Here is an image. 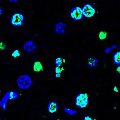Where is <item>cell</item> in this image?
<instances>
[{
  "label": "cell",
  "mask_w": 120,
  "mask_h": 120,
  "mask_svg": "<svg viewBox=\"0 0 120 120\" xmlns=\"http://www.w3.org/2000/svg\"><path fill=\"white\" fill-rule=\"evenodd\" d=\"M75 104L78 108L83 109L89 104V95L86 93H81L77 95L75 98Z\"/></svg>",
  "instance_id": "1"
},
{
  "label": "cell",
  "mask_w": 120,
  "mask_h": 120,
  "mask_svg": "<svg viewBox=\"0 0 120 120\" xmlns=\"http://www.w3.org/2000/svg\"><path fill=\"white\" fill-rule=\"evenodd\" d=\"M17 84L21 89H26L30 87L32 84V79L28 75H21L18 78Z\"/></svg>",
  "instance_id": "2"
},
{
  "label": "cell",
  "mask_w": 120,
  "mask_h": 120,
  "mask_svg": "<svg viewBox=\"0 0 120 120\" xmlns=\"http://www.w3.org/2000/svg\"><path fill=\"white\" fill-rule=\"evenodd\" d=\"M24 16L22 13L19 12H16L13 13L10 18V22L13 26L19 27L24 23Z\"/></svg>",
  "instance_id": "3"
},
{
  "label": "cell",
  "mask_w": 120,
  "mask_h": 120,
  "mask_svg": "<svg viewBox=\"0 0 120 120\" xmlns=\"http://www.w3.org/2000/svg\"><path fill=\"white\" fill-rule=\"evenodd\" d=\"M83 16L86 18H92L96 13V9L94 6L91 4H86L82 8Z\"/></svg>",
  "instance_id": "4"
},
{
  "label": "cell",
  "mask_w": 120,
  "mask_h": 120,
  "mask_svg": "<svg viewBox=\"0 0 120 120\" xmlns=\"http://www.w3.org/2000/svg\"><path fill=\"white\" fill-rule=\"evenodd\" d=\"M70 15L73 20L79 21L82 19L83 16L82 9L79 7H75L72 8L70 11Z\"/></svg>",
  "instance_id": "5"
},
{
  "label": "cell",
  "mask_w": 120,
  "mask_h": 120,
  "mask_svg": "<svg viewBox=\"0 0 120 120\" xmlns=\"http://www.w3.org/2000/svg\"><path fill=\"white\" fill-rule=\"evenodd\" d=\"M33 72L35 73H42L44 70V64L40 60H34L32 66Z\"/></svg>",
  "instance_id": "6"
},
{
  "label": "cell",
  "mask_w": 120,
  "mask_h": 120,
  "mask_svg": "<svg viewBox=\"0 0 120 120\" xmlns=\"http://www.w3.org/2000/svg\"><path fill=\"white\" fill-rule=\"evenodd\" d=\"M37 48L36 44L34 43V41H26L23 45L24 50H25L27 52H33Z\"/></svg>",
  "instance_id": "7"
},
{
  "label": "cell",
  "mask_w": 120,
  "mask_h": 120,
  "mask_svg": "<svg viewBox=\"0 0 120 120\" xmlns=\"http://www.w3.org/2000/svg\"><path fill=\"white\" fill-rule=\"evenodd\" d=\"M66 24L63 22H59L55 26V32L59 34H64L66 32Z\"/></svg>",
  "instance_id": "8"
},
{
  "label": "cell",
  "mask_w": 120,
  "mask_h": 120,
  "mask_svg": "<svg viewBox=\"0 0 120 120\" xmlns=\"http://www.w3.org/2000/svg\"><path fill=\"white\" fill-rule=\"evenodd\" d=\"M67 63V59L64 56H57L55 60V64L57 67H61Z\"/></svg>",
  "instance_id": "9"
},
{
  "label": "cell",
  "mask_w": 120,
  "mask_h": 120,
  "mask_svg": "<svg viewBox=\"0 0 120 120\" xmlns=\"http://www.w3.org/2000/svg\"><path fill=\"white\" fill-rule=\"evenodd\" d=\"M58 109V105L57 103L54 101H51L48 104L47 110L50 113H55L57 111Z\"/></svg>",
  "instance_id": "10"
},
{
  "label": "cell",
  "mask_w": 120,
  "mask_h": 120,
  "mask_svg": "<svg viewBox=\"0 0 120 120\" xmlns=\"http://www.w3.org/2000/svg\"><path fill=\"white\" fill-rule=\"evenodd\" d=\"M87 64L89 68H97L98 66V60L94 58L93 56H89L87 59Z\"/></svg>",
  "instance_id": "11"
},
{
  "label": "cell",
  "mask_w": 120,
  "mask_h": 120,
  "mask_svg": "<svg viewBox=\"0 0 120 120\" xmlns=\"http://www.w3.org/2000/svg\"><path fill=\"white\" fill-rule=\"evenodd\" d=\"M9 92H8L6 93V95H5L4 97V98H3V100L0 102V105L2 107V108L3 109V110H6V105H7V102H8V100H9Z\"/></svg>",
  "instance_id": "12"
},
{
  "label": "cell",
  "mask_w": 120,
  "mask_h": 120,
  "mask_svg": "<svg viewBox=\"0 0 120 120\" xmlns=\"http://www.w3.org/2000/svg\"><path fill=\"white\" fill-rule=\"evenodd\" d=\"M98 37L99 40H101V41H104V40H107L108 38V33L105 30H101L98 33Z\"/></svg>",
  "instance_id": "13"
},
{
  "label": "cell",
  "mask_w": 120,
  "mask_h": 120,
  "mask_svg": "<svg viewBox=\"0 0 120 120\" xmlns=\"http://www.w3.org/2000/svg\"><path fill=\"white\" fill-rule=\"evenodd\" d=\"M113 60L115 64L120 65V52H116L113 55Z\"/></svg>",
  "instance_id": "14"
},
{
  "label": "cell",
  "mask_w": 120,
  "mask_h": 120,
  "mask_svg": "<svg viewBox=\"0 0 120 120\" xmlns=\"http://www.w3.org/2000/svg\"><path fill=\"white\" fill-rule=\"evenodd\" d=\"M19 95L15 91H9V100H16L18 98Z\"/></svg>",
  "instance_id": "15"
},
{
  "label": "cell",
  "mask_w": 120,
  "mask_h": 120,
  "mask_svg": "<svg viewBox=\"0 0 120 120\" xmlns=\"http://www.w3.org/2000/svg\"><path fill=\"white\" fill-rule=\"evenodd\" d=\"M12 58L13 59H15V60H17V59H19L21 56V53L19 52V51L17 49H15V50H13L12 52Z\"/></svg>",
  "instance_id": "16"
},
{
  "label": "cell",
  "mask_w": 120,
  "mask_h": 120,
  "mask_svg": "<svg viewBox=\"0 0 120 120\" xmlns=\"http://www.w3.org/2000/svg\"><path fill=\"white\" fill-rule=\"evenodd\" d=\"M64 72V68L63 66H61V67H56L54 69L55 73H63V72Z\"/></svg>",
  "instance_id": "17"
},
{
  "label": "cell",
  "mask_w": 120,
  "mask_h": 120,
  "mask_svg": "<svg viewBox=\"0 0 120 120\" xmlns=\"http://www.w3.org/2000/svg\"><path fill=\"white\" fill-rule=\"evenodd\" d=\"M7 48V45L4 41H0V51H4Z\"/></svg>",
  "instance_id": "18"
},
{
  "label": "cell",
  "mask_w": 120,
  "mask_h": 120,
  "mask_svg": "<svg viewBox=\"0 0 120 120\" xmlns=\"http://www.w3.org/2000/svg\"><path fill=\"white\" fill-rule=\"evenodd\" d=\"M64 110L66 112H67L69 114L71 115H75L76 113V112L75 111V110H71V109H69L68 108H65Z\"/></svg>",
  "instance_id": "19"
},
{
  "label": "cell",
  "mask_w": 120,
  "mask_h": 120,
  "mask_svg": "<svg viewBox=\"0 0 120 120\" xmlns=\"http://www.w3.org/2000/svg\"><path fill=\"white\" fill-rule=\"evenodd\" d=\"M84 120H98L97 118H94L90 116L87 115L84 118Z\"/></svg>",
  "instance_id": "20"
},
{
  "label": "cell",
  "mask_w": 120,
  "mask_h": 120,
  "mask_svg": "<svg viewBox=\"0 0 120 120\" xmlns=\"http://www.w3.org/2000/svg\"><path fill=\"white\" fill-rule=\"evenodd\" d=\"M63 75V73H55V78H61Z\"/></svg>",
  "instance_id": "21"
},
{
  "label": "cell",
  "mask_w": 120,
  "mask_h": 120,
  "mask_svg": "<svg viewBox=\"0 0 120 120\" xmlns=\"http://www.w3.org/2000/svg\"><path fill=\"white\" fill-rule=\"evenodd\" d=\"M115 47H116V45H113V46H112V47H110V48L107 49H106V50H105V53H109V52L110 51V50H112L113 49L115 48Z\"/></svg>",
  "instance_id": "22"
},
{
  "label": "cell",
  "mask_w": 120,
  "mask_h": 120,
  "mask_svg": "<svg viewBox=\"0 0 120 120\" xmlns=\"http://www.w3.org/2000/svg\"><path fill=\"white\" fill-rule=\"evenodd\" d=\"M113 92L115 93H119V90L116 86H114L113 87Z\"/></svg>",
  "instance_id": "23"
},
{
  "label": "cell",
  "mask_w": 120,
  "mask_h": 120,
  "mask_svg": "<svg viewBox=\"0 0 120 120\" xmlns=\"http://www.w3.org/2000/svg\"><path fill=\"white\" fill-rule=\"evenodd\" d=\"M116 72H117L118 74H120V65L119 66H118L116 69Z\"/></svg>",
  "instance_id": "24"
},
{
  "label": "cell",
  "mask_w": 120,
  "mask_h": 120,
  "mask_svg": "<svg viewBox=\"0 0 120 120\" xmlns=\"http://www.w3.org/2000/svg\"><path fill=\"white\" fill-rule=\"evenodd\" d=\"M3 9L0 7V15H1L2 14H3Z\"/></svg>",
  "instance_id": "25"
},
{
  "label": "cell",
  "mask_w": 120,
  "mask_h": 120,
  "mask_svg": "<svg viewBox=\"0 0 120 120\" xmlns=\"http://www.w3.org/2000/svg\"><path fill=\"white\" fill-rule=\"evenodd\" d=\"M10 2H13V3H15V2L18 1V0H9Z\"/></svg>",
  "instance_id": "26"
},
{
  "label": "cell",
  "mask_w": 120,
  "mask_h": 120,
  "mask_svg": "<svg viewBox=\"0 0 120 120\" xmlns=\"http://www.w3.org/2000/svg\"><path fill=\"white\" fill-rule=\"evenodd\" d=\"M116 105L115 104L114 106H113V109H114V110H116Z\"/></svg>",
  "instance_id": "27"
},
{
  "label": "cell",
  "mask_w": 120,
  "mask_h": 120,
  "mask_svg": "<svg viewBox=\"0 0 120 120\" xmlns=\"http://www.w3.org/2000/svg\"><path fill=\"white\" fill-rule=\"evenodd\" d=\"M56 120H62V119H61V118H56Z\"/></svg>",
  "instance_id": "28"
},
{
  "label": "cell",
  "mask_w": 120,
  "mask_h": 120,
  "mask_svg": "<svg viewBox=\"0 0 120 120\" xmlns=\"http://www.w3.org/2000/svg\"><path fill=\"white\" fill-rule=\"evenodd\" d=\"M0 94H1V88H0Z\"/></svg>",
  "instance_id": "29"
},
{
  "label": "cell",
  "mask_w": 120,
  "mask_h": 120,
  "mask_svg": "<svg viewBox=\"0 0 120 120\" xmlns=\"http://www.w3.org/2000/svg\"></svg>",
  "instance_id": "30"
}]
</instances>
